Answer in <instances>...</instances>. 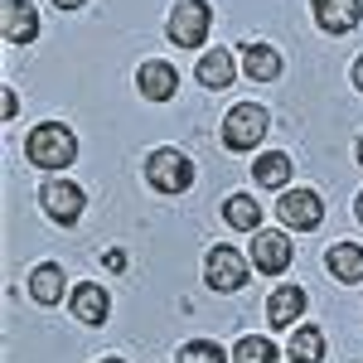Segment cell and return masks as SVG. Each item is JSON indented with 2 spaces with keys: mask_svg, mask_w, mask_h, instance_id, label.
<instances>
[{
  "mask_svg": "<svg viewBox=\"0 0 363 363\" xmlns=\"http://www.w3.org/2000/svg\"><path fill=\"white\" fill-rule=\"evenodd\" d=\"M29 160L39 169H63L73 165V155H78V140H73V131L68 126H58V121H44V126H34L25 140Z\"/></svg>",
  "mask_w": 363,
  "mask_h": 363,
  "instance_id": "obj_1",
  "label": "cell"
},
{
  "mask_svg": "<svg viewBox=\"0 0 363 363\" xmlns=\"http://www.w3.org/2000/svg\"><path fill=\"white\" fill-rule=\"evenodd\" d=\"M145 179H150V189H160V194H184V189L194 184V165H189L184 150L160 145V150H150V160H145Z\"/></svg>",
  "mask_w": 363,
  "mask_h": 363,
  "instance_id": "obj_2",
  "label": "cell"
},
{
  "mask_svg": "<svg viewBox=\"0 0 363 363\" xmlns=\"http://www.w3.org/2000/svg\"><path fill=\"white\" fill-rule=\"evenodd\" d=\"M267 112L257 107V102H238L233 112L223 116V145L228 150H257L262 136H267Z\"/></svg>",
  "mask_w": 363,
  "mask_h": 363,
  "instance_id": "obj_3",
  "label": "cell"
},
{
  "mask_svg": "<svg viewBox=\"0 0 363 363\" xmlns=\"http://www.w3.org/2000/svg\"><path fill=\"white\" fill-rule=\"evenodd\" d=\"M208 25H213V10H208L203 0H184V5L169 10V39H174L179 49H199V44L208 39Z\"/></svg>",
  "mask_w": 363,
  "mask_h": 363,
  "instance_id": "obj_4",
  "label": "cell"
},
{
  "mask_svg": "<svg viewBox=\"0 0 363 363\" xmlns=\"http://www.w3.org/2000/svg\"><path fill=\"white\" fill-rule=\"evenodd\" d=\"M291 238L286 233H272V228H257V238H252V267L262 272V277H281L286 267H291Z\"/></svg>",
  "mask_w": 363,
  "mask_h": 363,
  "instance_id": "obj_5",
  "label": "cell"
},
{
  "mask_svg": "<svg viewBox=\"0 0 363 363\" xmlns=\"http://www.w3.org/2000/svg\"><path fill=\"white\" fill-rule=\"evenodd\" d=\"M281 223L286 228H301V233H310V228H320V218H325V203H320V194L315 189H286L277 203Z\"/></svg>",
  "mask_w": 363,
  "mask_h": 363,
  "instance_id": "obj_6",
  "label": "cell"
},
{
  "mask_svg": "<svg viewBox=\"0 0 363 363\" xmlns=\"http://www.w3.org/2000/svg\"><path fill=\"white\" fill-rule=\"evenodd\" d=\"M39 203H44V213H49L54 223H78V218H83V189L68 184V179H49V184L39 189Z\"/></svg>",
  "mask_w": 363,
  "mask_h": 363,
  "instance_id": "obj_7",
  "label": "cell"
},
{
  "mask_svg": "<svg viewBox=\"0 0 363 363\" xmlns=\"http://www.w3.org/2000/svg\"><path fill=\"white\" fill-rule=\"evenodd\" d=\"M203 277H208L213 291H238L247 281V262L238 257V247H213L208 262H203Z\"/></svg>",
  "mask_w": 363,
  "mask_h": 363,
  "instance_id": "obj_8",
  "label": "cell"
},
{
  "mask_svg": "<svg viewBox=\"0 0 363 363\" xmlns=\"http://www.w3.org/2000/svg\"><path fill=\"white\" fill-rule=\"evenodd\" d=\"M310 10H315V20H320L325 34H349L363 20L359 0H310Z\"/></svg>",
  "mask_w": 363,
  "mask_h": 363,
  "instance_id": "obj_9",
  "label": "cell"
},
{
  "mask_svg": "<svg viewBox=\"0 0 363 363\" xmlns=\"http://www.w3.org/2000/svg\"><path fill=\"white\" fill-rule=\"evenodd\" d=\"M136 87L150 97V102H165V97H174V92H179V73H174L169 63H160V58H150V63H140Z\"/></svg>",
  "mask_w": 363,
  "mask_h": 363,
  "instance_id": "obj_10",
  "label": "cell"
},
{
  "mask_svg": "<svg viewBox=\"0 0 363 363\" xmlns=\"http://www.w3.org/2000/svg\"><path fill=\"white\" fill-rule=\"evenodd\" d=\"M0 29H5L10 44H29V39L39 34V15H34V5H29V0H5Z\"/></svg>",
  "mask_w": 363,
  "mask_h": 363,
  "instance_id": "obj_11",
  "label": "cell"
},
{
  "mask_svg": "<svg viewBox=\"0 0 363 363\" xmlns=\"http://www.w3.org/2000/svg\"><path fill=\"white\" fill-rule=\"evenodd\" d=\"M301 310H306V291H301V286H277L272 301H267V320H272L277 330H286V325L301 320Z\"/></svg>",
  "mask_w": 363,
  "mask_h": 363,
  "instance_id": "obj_12",
  "label": "cell"
},
{
  "mask_svg": "<svg viewBox=\"0 0 363 363\" xmlns=\"http://www.w3.org/2000/svg\"><path fill=\"white\" fill-rule=\"evenodd\" d=\"M325 267H330V277L354 286V281H363V247L359 242H335V247L325 252Z\"/></svg>",
  "mask_w": 363,
  "mask_h": 363,
  "instance_id": "obj_13",
  "label": "cell"
},
{
  "mask_svg": "<svg viewBox=\"0 0 363 363\" xmlns=\"http://www.w3.org/2000/svg\"><path fill=\"white\" fill-rule=\"evenodd\" d=\"M242 68H247L252 83H272L281 73V54L272 44H247V49H242Z\"/></svg>",
  "mask_w": 363,
  "mask_h": 363,
  "instance_id": "obj_14",
  "label": "cell"
},
{
  "mask_svg": "<svg viewBox=\"0 0 363 363\" xmlns=\"http://www.w3.org/2000/svg\"><path fill=\"white\" fill-rule=\"evenodd\" d=\"M29 296H34L39 306H58V301H63V272H58L54 262H44V267L29 272Z\"/></svg>",
  "mask_w": 363,
  "mask_h": 363,
  "instance_id": "obj_15",
  "label": "cell"
},
{
  "mask_svg": "<svg viewBox=\"0 0 363 363\" xmlns=\"http://www.w3.org/2000/svg\"><path fill=\"white\" fill-rule=\"evenodd\" d=\"M107 310H112V301H107L102 286H78V291H73V315H78L83 325H102Z\"/></svg>",
  "mask_w": 363,
  "mask_h": 363,
  "instance_id": "obj_16",
  "label": "cell"
},
{
  "mask_svg": "<svg viewBox=\"0 0 363 363\" xmlns=\"http://www.w3.org/2000/svg\"><path fill=\"white\" fill-rule=\"evenodd\" d=\"M252 179H257L262 189H286V184H291V160H286L281 150H272V155H257Z\"/></svg>",
  "mask_w": 363,
  "mask_h": 363,
  "instance_id": "obj_17",
  "label": "cell"
},
{
  "mask_svg": "<svg viewBox=\"0 0 363 363\" xmlns=\"http://www.w3.org/2000/svg\"><path fill=\"white\" fill-rule=\"evenodd\" d=\"M223 218L233 228H242V233H257V228H262V203H257L252 194H233L223 203Z\"/></svg>",
  "mask_w": 363,
  "mask_h": 363,
  "instance_id": "obj_18",
  "label": "cell"
},
{
  "mask_svg": "<svg viewBox=\"0 0 363 363\" xmlns=\"http://www.w3.org/2000/svg\"><path fill=\"white\" fill-rule=\"evenodd\" d=\"M320 359H325V335L315 325H301L291 335V363H320Z\"/></svg>",
  "mask_w": 363,
  "mask_h": 363,
  "instance_id": "obj_19",
  "label": "cell"
},
{
  "mask_svg": "<svg viewBox=\"0 0 363 363\" xmlns=\"http://www.w3.org/2000/svg\"><path fill=\"white\" fill-rule=\"evenodd\" d=\"M199 83L223 92V87L233 83V54H223V49H218V54H203L199 58Z\"/></svg>",
  "mask_w": 363,
  "mask_h": 363,
  "instance_id": "obj_20",
  "label": "cell"
},
{
  "mask_svg": "<svg viewBox=\"0 0 363 363\" xmlns=\"http://www.w3.org/2000/svg\"><path fill=\"white\" fill-rule=\"evenodd\" d=\"M233 359L238 363H277V344L262 339V335H242L238 349H233Z\"/></svg>",
  "mask_w": 363,
  "mask_h": 363,
  "instance_id": "obj_21",
  "label": "cell"
},
{
  "mask_svg": "<svg viewBox=\"0 0 363 363\" xmlns=\"http://www.w3.org/2000/svg\"><path fill=\"white\" fill-rule=\"evenodd\" d=\"M179 363H223V349L213 339H194V344L179 349Z\"/></svg>",
  "mask_w": 363,
  "mask_h": 363,
  "instance_id": "obj_22",
  "label": "cell"
},
{
  "mask_svg": "<svg viewBox=\"0 0 363 363\" xmlns=\"http://www.w3.org/2000/svg\"><path fill=\"white\" fill-rule=\"evenodd\" d=\"M54 5H58V10H83L87 0H54Z\"/></svg>",
  "mask_w": 363,
  "mask_h": 363,
  "instance_id": "obj_23",
  "label": "cell"
},
{
  "mask_svg": "<svg viewBox=\"0 0 363 363\" xmlns=\"http://www.w3.org/2000/svg\"><path fill=\"white\" fill-rule=\"evenodd\" d=\"M354 87L363 92V54H359V63H354Z\"/></svg>",
  "mask_w": 363,
  "mask_h": 363,
  "instance_id": "obj_24",
  "label": "cell"
},
{
  "mask_svg": "<svg viewBox=\"0 0 363 363\" xmlns=\"http://www.w3.org/2000/svg\"><path fill=\"white\" fill-rule=\"evenodd\" d=\"M359 165H363V136H359Z\"/></svg>",
  "mask_w": 363,
  "mask_h": 363,
  "instance_id": "obj_25",
  "label": "cell"
},
{
  "mask_svg": "<svg viewBox=\"0 0 363 363\" xmlns=\"http://www.w3.org/2000/svg\"><path fill=\"white\" fill-rule=\"evenodd\" d=\"M359 218H363V194H359Z\"/></svg>",
  "mask_w": 363,
  "mask_h": 363,
  "instance_id": "obj_26",
  "label": "cell"
},
{
  "mask_svg": "<svg viewBox=\"0 0 363 363\" xmlns=\"http://www.w3.org/2000/svg\"><path fill=\"white\" fill-rule=\"evenodd\" d=\"M102 363H121V359H102Z\"/></svg>",
  "mask_w": 363,
  "mask_h": 363,
  "instance_id": "obj_27",
  "label": "cell"
}]
</instances>
